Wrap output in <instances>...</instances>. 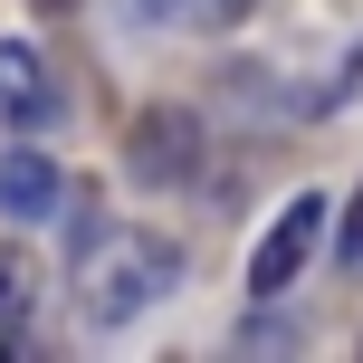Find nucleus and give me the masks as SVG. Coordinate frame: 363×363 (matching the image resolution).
Listing matches in <instances>:
<instances>
[{
  "label": "nucleus",
  "mask_w": 363,
  "mask_h": 363,
  "mask_svg": "<svg viewBox=\"0 0 363 363\" xmlns=\"http://www.w3.org/2000/svg\"><path fill=\"white\" fill-rule=\"evenodd\" d=\"M315 239H325V201H315V191H296V211H277V220H268V239H258L249 287H258V296H287L296 277H306Z\"/></svg>",
  "instance_id": "f257e3e1"
},
{
  "label": "nucleus",
  "mask_w": 363,
  "mask_h": 363,
  "mask_svg": "<svg viewBox=\"0 0 363 363\" xmlns=\"http://www.w3.org/2000/svg\"><path fill=\"white\" fill-rule=\"evenodd\" d=\"M172 268H182V258L163 249V239H125V249L96 268V296H86V306H96V325H125L144 296H163V277H172Z\"/></svg>",
  "instance_id": "f03ea898"
},
{
  "label": "nucleus",
  "mask_w": 363,
  "mask_h": 363,
  "mask_svg": "<svg viewBox=\"0 0 363 363\" xmlns=\"http://www.w3.org/2000/svg\"><path fill=\"white\" fill-rule=\"evenodd\" d=\"M125 163L144 172V182H182V172L201 163V115H182V106H144V115H134Z\"/></svg>",
  "instance_id": "7ed1b4c3"
},
{
  "label": "nucleus",
  "mask_w": 363,
  "mask_h": 363,
  "mask_svg": "<svg viewBox=\"0 0 363 363\" xmlns=\"http://www.w3.org/2000/svg\"><path fill=\"white\" fill-rule=\"evenodd\" d=\"M0 115H10L19 134H38L57 115V77H48V57H38L29 38H0Z\"/></svg>",
  "instance_id": "20e7f679"
},
{
  "label": "nucleus",
  "mask_w": 363,
  "mask_h": 363,
  "mask_svg": "<svg viewBox=\"0 0 363 363\" xmlns=\"http://www.w3.org/2000/svg\"><path fill=\"white\" fill-rule=\"evenodd\" d=\"M57 201H67V182L38 163V153H0V211L10 220H48Z\"/></svg>",
  "instance_id": "39448f33"
},
{
  "label": "nucleus",
  "mask_w": 363,
  "mask_h": 363,
  "mask_svg": "<svg viewBox=\"0 0 363 363\" xmlns=\"http://www.w3.org/2000/svg\"><path fill=\"white\" fill-rule=\"evenodd\" d=\"M29 296H38V268H29V249H0V335H19Z\"/></svg>",
  "instance_id": "423d86ee"
},
{
  "label": "nucleus",
  "mask_w": 363,
  "mask_h": 363,
  "mask_svg": "<svg viewBox=\"0 0 363 363\" xmlns=\"http://www.w3.org/2000/svg\"><path fill=\"white\" fill-rule=\"evenodd\" d=\"M345 258H363V191L345 201Z\"/></svg>",
  "instance_id": "0eeeda50"
},
{
  "label": "nucleus",
  "mask_w": 363,
  "mask_h": 363,
  "mask_svg": "<svg viewBox=\"0 0 363 363\" xmlns=\"http://www.w3.org/2000/svg\"><path fill=\"white\" fill-rule=\"evenodd\" d=\"M38 10H77V0H38Z\"/></svg>",
  "instance_id": "6e6552de"
}]
</instances>
